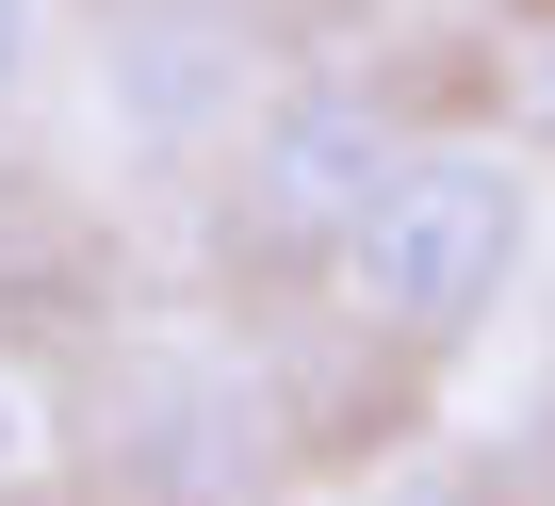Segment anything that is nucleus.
I'll return each instance as SVG.
<instances>
[{"label": "nucleus", "instance_id": "423d86ee", "mask_svg": "<svg viewBox=\"0 0 555 506\" xmlns=\"http://www.w3.org/2000/svg\"><path fill=\"white\" fill-rule=\"evenodd\" d=\"M50 82V0H0V115Z\"/></svg>", "mask_w": 555, "mask_h": 506}, {"label": "nucleus", "instance_id": "0eeeda50", "mask_svg": "<svg viewBox=\"0 0 555 506\" xmlns=\"http://www.w3.org/2000/svg\"><path fill=\"white\" fill-rule=\"evenodd\" d=\"M229 506H311V490H229Z\"/></svg>", "mask_w": 555, "mask_h": 506}, {"label": "nucleus", "instance_id": "f03ea898", "mask_svg": "<svg viewBox=\"0 0 555 506\" xmlns=\"http://www.w3.org/2000/svg\"><path fill=\"white\" fill-rule=\"evenodd\" d=\"M392 164H409V131H392L376 82H344V66L261 82L245 131H229V245H245V262H311V278H327V245L376 212Z\"/></svg>", "mask_w": 555, "mask_h": 506}, {"label": "nucleus", "instance_id": "7ed1b4c3", "mask_svg": "<svg viewBox=\"0 0 555 506\" xmlns=\"http://www.w3.org/2000/svg\"><path fill=\"white\" fill-rule=\"evenodd\" d=\"M99 99L131 147H212L261 99V0H115L99 17Z\"/></svg>", "mask_w": 555, "mask_h": 506}, {"label": "nucleus", "instance_id": "f257e3e1", "mask_svg": "<svg viewBox=\"0 0 555 506\" xmlns=\"http://www.w3.org/2000/svg\"><path fill=\"white\" fill-rule=\"evenodd\" d=\"M522 245H539L522 164L474 147V131H409V164L376 180V212L327 245V295H344L360 343H392V360H457V343L522 295Z\"/></svg>", "mask_w": 555, "mask_h": 506}, {"label": "nucleus", "instance_id": "39448f33", "mask_svg": "<svg viewBox=\"0 0 555 506\" xmlns=\"http://www.w3.org/2000/svg\"><path fill=\"white\" fill-rule=\"evenodd\" d=\"M50 473H66V425H50V392H34L17 360H0V506H34Z\"/></svg>", "mask_w": 555, "mask_h": 506}, {"label": "nucleus", "instance_id": "20e7f679", "mask_svg": "<svg viewBox=\"0 0 555 506\" xmlns=\"http://www.w3.org/2000/svg\"><path fill=\"white\" fill-rule=\"evenodd\" d=\"M115 473L147 490V506H229V490H261V392L229 376V360H131L115 376Z\"/></svg>", "mask_w": 555, "mask_h": 506}]
</instances>
